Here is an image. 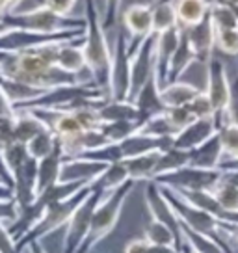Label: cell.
I'll return each mask as SVG.
<instances>
[{"label":"cell","instance_id":"cell-1","mask_svg":"<svg viewBox=\"0 0 238 253\" xmlns=\"http://www.w3.org/2000/svg\"><path fill=\"white\" fill-rule=\"evenodd\" d=\"M60 45L62 43H52L40 48L23 50V52H8L6 60L0 65V75H6L9 79H15L43 91L86 82V80H80V77L77 75H71L56 65Z\"/></svg>","mask_w":238,"mask_h":253},{"label":"cell","instance_id":"cell-2","mask_svg":"<svg viewBox=\"0 0 238 253\" xmlns=\"http://www.w3.org/2000/svg\"><path fill=\"white\" fill-rule=\"evenodd\" d=\"M84 19H86V34L82 48L86 56L87 73L97 86L110 95L112 50L103 26V15L95 0H84Z\"/></svg>","mask_w":238,"mask_h":253},{"label":"cell","instance_id":"cell-3","mask_svg":"<svg viewBox=\"0 0 238 253\" xmlns=\"http://www.w3.org/2000/svg\"><path fill=\"white\" fill-rule=\"evenodd\" d=\"M4 24L8 30H30L41 34H58V32H86V19L84 17L60 15L47 8L45 4L40 8L28 11H8L2 13Z\"/></svg>","mask_w":238,"mask_h":253},{"label":"cell","instance_id":"cell-4","mask_svg":"<svg viewBox=\"0 0 238 253\" xmlns=\"http://www.w3.org/2000/svg\"><path fill=\"white\" fill-rule=\"evenodd\" d=\"M134 184L136 182L132 179H128L125 184H121L119 188H116L114 192H110L108 196H104L101 199V203L97 205L93 218H91L89 231H87L86 238H84V242H82V246L79 248L77 253H91V250L104 237H108L112 231H114V227L118 225L119 216H121L123 205H125L128 196H130Z\"/></svg>","mask_w":238,"mask_h":253},{"label":"cell","instance_id":"cell-5","mask_svg":"<svg viewBox=\"0 0 238 253\" xmlns=\"http://www.w3.org/2000/svg\"><path fill=\"white\" fill-rule=\"evenodd\" d=\"M160 190H162V194L166 196L171 209H173L175 214L179 216V220L183 221L184 225H188V227H192L194 231H199V233H203L206 237H210L216 244L222 248L223 253H235L231 250L227 237L223 235L222 221L218 220L216 216H212V214L206 212V211H201L198 207L190 205L188 201H184V199L181 198L173 188H169V186H160Z\"/></svg>","mask_w":238,"mask_h":253},{"label":"cell","instance_id":"cell-6","mask_svg":"<svg viewBox=\"0 0 238 253\" xmlns=\"http://www.w3.org/2000/svg\"><path fill=\"white\" fill-rule=\"evenodd\" d=\"M91 186L87 184L86 188H82L80 192H77L75 196L62 201H56L45 209V212L41 216V220L34 225V229H30L23 238H19L15 244L17 250L23 253V250H26L32 242H41V238H45L47 235L54 233L56 229H60L62 225H67V221L71 220L73 212L79 209V205L84 199L89 196Z\"/></svg>","mask_w":238,"mask_h":253},{"label":"cell","instance_id":"cell-7","mask_svg":"<svg viewBox=\"0 0 238 253\" xmlns=\"http://www.w3.org/2000/svg\"><path fill=\"white\" fill-rule=\"evenodd\" d=\"M86 32L71 30L58 32V34H41L30 30H8L0 36V50L4 52H23L30 48H40L52 43H67V41L82 40Z\"/></svg>","mask_w":238,"mask_h":253},{"label":"cell","instance_id":"cell-8","mask_svg":"<svg viewBox=\"0 0 238 253\" xmlns=\"http://www.w3.org/2000/svg\"><path fill=\"white\" fill-rule=\"evenodd\" d=\"M130 40L127 30L118 34L116 45L112 50L110 67V99L114 101H128L130 97Z\"/></svg>","mask_w":238,"mask_h":253},{"label":"cell","instance_id":"cell-9","mask_svg":"<svg viewBox=\"0 0 238 253\" xmlns=\"http://www.w3.org/2000/svg\"><path fill=\"white\" fill-rule=\"evenodd\" d=\"M103 198H104L103 192L91 190V192H89V196H87V198L79 205V209L73 212L71 220L67 221L64 244H62L64 253H77L79 252V248L82 246V242H84V238H86V235H87V231H89L93 212H95L97 205L101 203V199Z\"/></svg>","mask_w":238,"mask_h":253},{"label":"cell","instance_id":"cell-10","mask_svg":"<svg viewBox=\"0 0 238 253\" xmlns=\"http://www.w3.org/2000/svg\"><path fill=\"white\" fill-rule=\"evenodd\" d=\"M222 179V169H203V168L184 166L177 171L160 175L153 181L160 186L175 190H212Z\"/></svg>","mask_w":238,"mask_h":253},{"label":"cell","instance_id":"cell-11","mask_svg":"<svg viewBox=\"0 0 238 253\" xmlns=\"http://www.w3.org/2000/svg\"><path fill=\"white\" fill-rule=\"evenodd\" d=\"M210 103L214 106V119L218 128L223 126V112L231 99V80L227 77V69L220 58H210L206 63V87Z\"/></svg>","mask_w":238,"mask_h":253},{"label":"cell","instance_id":"cell-12","mask_svg":"<svg viewBox=\"0 0 238 253\" xmlns=\"http://www.w3.org/2000/svg\"><path fill=\"white\" fill-rule=\"evenodd\" d=\"M155 48H157V34L153 32L151 36L142 40V43L132 52V60H130V97H128V101H132L134 95L155 77Z\"/></svg>","mask_w":238,"mask_h":253},{"label":"cell","instance_id":"cell-13","mask_svg":"<svg viewBox=\"0 0 238 253\" xmlns=\"http://www.w3.org/2000/svg\"><path fill=\"white\" fill-rule=\"evenodd\" d=\"M145 203L151 214V220H157L160 223L167 225L169 229L175 233V237L179 238V242L184 246V237L183 229H181V220L179 216L175 214V211L171 209L169 201L166 199V196L162 194L160 186L155 181L147 182V188H145Z\"/></svg>","mask_w":238,"mask_h":253},{"label":"cell","instance_id":"cell-14","mask_svg":"<svg viewBox=\"0 0 238 253\" xmlns=\"http://www.w3.org/2000/svg\"><path fill=\"white\" fill-rule=\"evenodd\" d=\"M184 34L188 38V43H190L198 62L208 63V60L212 58V50L216 47V26L210 11L206 13L203 21H199L198 24H194L190 28H184Z\"/></svg>","mask_w":238,"mask_h":253},{"label":"cell","instance_id":"cell-15","mask_svg":"<svg viewBox=\"0 0 238 253\" xmlns=\"http://www.w3.org/2000/svg\"><path fill=\"white\" fill-rule=\"evenodd\" d=\"M123 24H125V30L128 34V40H130V50L136 41V47L142 43V40H145L147 36L153 34V6L149 4H132L125 9L123 13Z\"/></svg>","mask_w":238,"mask_h":253},{"label":"cell","instance_id":"cell-16","mask_svg":"<svg viewBox=\"0 0 238 253\" xmlns=\"http://www.w3.org/2000/svg\"><path fill=\"white\" fill-rule=\"evenodd\" d=\"M38 198V160L28 157L21 169L13 175V201L19 211L32 205Z\"/></svg>","mask_w":238,"mask_h":253},{"label":"cell","instance_id":"cell-17","mask_svg":"<svg viewBox=\"0 0 238 253\" xmlns=\"http://www.w3.org/2000/svg\"><path fill=\"white\" fill-rule=\"evenodd\" d=\"M181 26H175L171 30H166L162 34H157V48H155V77L159 80L160 87L167 84V71H169V62L173 58L175 50L179 47L181 40Z\"/></svg>","mask_w":238,"mask_h":253},{"label":"cell","instance_id":"cell-18","mask_svg":"<svg viewBox=\"0 0 238 253\" xmlns=\"http://www.w3.org/2000/svg\"><path fill=\"white\" fill-rule=\"evenodd\" d=\"M216 132H218V125H216L214 118L196 119L194 123H190L175 136L173 147L183 151H194L201 143H205L208 138H212Z\"/></svg>","mask_w":238,"mask_h":253},{"label":"cell","instance_id":"cell-19","mask_svg":"<svg viewBox=\"0 0 238 253\" xmlns=\"http://www.w3.org/2000/svg\"><path fill=\"white\" fill-rule=\"evenodd\" d=\"M108 164L87 158H65L62 164L60 182H93L106 169Z\"/></svg>","mask_w":238,"mask_h":253},{"label":"cell","instance_id":"cell-20","mask_svg":"<svg viewBox=\"0 0 238 253\" xmlns=\"http://www.w3.org/2000/svg\"><path fill=\"white\" fill-rule=\"evenodd\" d=\"M134 103V106L140 112V118L143 119V123L147 119L155 118V116H160L167 110L164 101H162V95H160V84L157 77H153L145 86L134 95V99L130 101Z\"/></svg>","mask_w":238,"mask_h":253},{"label":"cell","instance_id":"cell-21","mask_svg":"<svg viewBox=\"0 0 238 253\" xmlns=\"http://www.w3.org/2000/svg\"><path fill=\"white\" fill-rule=\"evenodd\" d=\"M65 160V155L62 151V145L58 142L56 149L48 157L38 160V194L43 190L50 188L52 184L60 182V173H62V164Z\"/></svg>","mask_w":238,"mask_h":253},{"label":"cell","instance_id":"cell-22","mask_svg":"<svg viewBox=\"0 0 238 253\" xmlns=\"http://www.w3.org/2000/svg\"><path fill=\"white\" fill-rule=\"evenodd\" d=\"M82 43H84V38L77 41L62 43L60 48H58L56 65H58L60 69H64V71L71 73V75H77V77H80L84 71H87L86 56H84Z\"/></svg>","mask_w":238,"mask_h":253},{"label":"cell","instance_id":"cell-23","mask_svg":"<svg viewBox=\"0 0 238 253\" xmlns=\"http://www.w3.org/2000/svg\"><path fill=\"white\" fill-rule=\"evenodd\" d=\"M223 160L222 143L216 132L212 138H208L205 143H201L199 147L190 151V164L194 168H203V169H218Z\"/></svg>","mask_w":238,"mask_h":253},{"label":"cell","instance_id":"cell-24","mask_svg":"<svg viewBox=\"0 0 238 253\" xmlns=\"http://www.w3.org/2000/svg\"><path fill=\"white\" fill-rule=\"evenodd\" d=\"M0 89L4 91V95L9 99V103L13 104L15 108L24 106V104L32 103L38 97L45 93L43 89H38L34 86H28L24 82H19L15 79H9L6 75H0Z\"/></svg>","mask_w":238,"mask_h":253},{"label":"cell","instance_id":"cell-25","mask_svg":"<svg viewBox=\"0 0 238 253\" xmlns=\"http://www.w3.org/2000/svg\"><path fill=\"white\" fill-rule=\"evenodd\" d=\"M212 0H175V11H177V23L181 28H190L210 11Z\"/></svg>","mask_w":238,"mask_h":253},{"label":"cell","instance_id":"cell-26","mask_svg":"<svg viewBox=\"0 0 238 253\" xmlns=\"http://www.w3.org/2000/svg\"><path fill=\"white\" fill-rule=\"evenodd\" d=\"M198 62V58L192 50L190 43H188V38L184 34V28L181 32V40H179V47L175 50L173 58L169 62V71H167V84L171 82H177V80L183 77L184 73L192 67V63Z\"/></svg>","mask_w":238,"mask_h":253},{"label":"cell","instance_id":"cell-27","mask_svg":"<svg viewBox=\"0 0 238 253\" xmlns=\"http://www.w3.org/2000/svg\"><path fill=\"white\" fill-rule=\"evenodd\" d=\"M160 151H151V153H145L140 157L134 158H125L123 164L127 168L128 177L134 182L138 181H153L155 177V169L160 160Z\"/></svg>","mask_w":238,"mask_h":253},{"label":"cell","instance_id":"cell-28","mask_svg":"<svg viewBox=\"0 0 238 253\" xmlns=\"http://www.w3.org/2000/svg\"><path fill=\"white\" fill-rule=\"evenodd\" d=\"M130 177H128V171L123 160L121 162H114V164H108L106 169L103 173L97 177L93 182H89L91 190H97V192H103L104 196H108L110 192H114L116 188H119L121 184H125Z\"/></svg>","mask_w":238,"mask_h":253},{"label":"cell","instance_id":"cell-29","mask_svg":"<svg viewBox=\"0 0 238 253\" xmlns=\"http://www.w3.org/2000/svg\"><path fill=\"white\" fill-rule=\"evenodd\" d=\"M97 112H99V118L103 123H110V121H140V123H143L138 108L130 101H114V99H110Z\"/></svg>","mask_w":238,"mask_h":253},{"label":"cell","instance_id":"cell-30","mask_svg":"<svg viewBox=\"0 0 238 253\" xmlns=\"http://www.w3.org/2000/svg\"><path fill=\"white\" fill-rule=\"evenodd\" d=\"M45 128H47L45 123L40 118H36L30 110H15V118H13L15 142L26 145L34 136H38Z\"/></svg>","mask_w":238,"mask_h":253},{"label":"cell","instance_id":"cell-31","mask_svg":"<svg viewBox=\"0 0 238 253\" xmlns=\"http://www.w3.org/2000/svg\"><path fill=\"white\" fill-rule=\"evenodd\" d=\"M201 89L194 84L188 82H171L166 84L164 87H160V95H162V101L166 104V108H177V106H186L192 99L199 93Z\"/></svg>","mask_w":238,"mask_h":253},{"label":"cell","instance_id":"cell-32","mask_svg":"<svg viewBox=\"0 0 238 253\" xmlns=\"http://www.w3.org/2000/svg\"><path fill=\"white\" fill-rule=\"evenodd\" d=\"M153 32L162 34L166 30H171L177 23V11H175V0H153Z\"/></svg>","mask_w":238,"mask_h":253},{"label":"cell","instance_id":"cell-33","mask_svg":"<svg viewBox=\"0 0 238 253\" xmlns=\"http://www.w3.org/2000/svg\"><path fill=\"white\" fill-rule=\"evenodd\" d=\"M188 164H190V151L171 147V149L164 151V153L160 155V160H159V164H157V169H155V177H153V179H157L160 175L177 171V169L188 166Z\"/></svg>","mask_w":238,"mask_h":253},{"label":"cell","instance_id":"cell-34","mask_svg":"<svg viewBox=\"0 0 238 253\" xmlns=\"http://www.w3.org/2000/svg\"><path fill=\"white\" fill-rule=\"evenodd\" d=\"M210 192H212V196L216 198V201H218V203L222 205L223 211H225V216H223L222 221L227 220L231 214H238V186L220 179V182H218Z\"/></svg>","mask_w":238,"mask_h":253},{"label":"cell","instance_id":"cell-35","mask_svg":"<svg viewBox=\"0 0 238 253\" xmlns=\"http://www.w3.org/2000/svg\"><path fill=\"white\" fill-rule=\"evenodd\" d=\"M143 238L155 246H173V248H177L179 252H181V248H183V244L179 242V238L175 237L173 231L169 229L167 225H164V223H160V221H157V220L149 221V225L145 227V235H143Z\"/></svg>","mask_w":238,"mask_h":253},{"label":"cell","instance_id":"cell-36","mask_svg":"<svg viewBox=\"0 0 238 253\" xmlns=\"http://www.w3.org/2000/svg\"><path fill=\"white\" fill-rule=\"evenodd\" d=\"M142 125L143 123L140 121H110V123H103L101 130L110 143H121L123 140L136 134Z\"/></svg>","mask_w":238,"mask_h":253},{"label":"cell","instance_id":"cell-37","mask_svg":"<svg viewBox=\"0 0 238 253\" xmlns=\"http://www.w3.org/2000/svg\"><path fill=\"white\" fill-rule=\"evenodd\" d=\"M56 145H58L56 134L50 128H45V130H41L40 134L34 136L32 140L26 143V149H28V155L32 158L41 160V158L48 157L56 149Z\"/></svg>","mask_w":238,"mask_h":253},{"label":"cell","instance_id":"cell-38","mask_svg":"<svg viewBox=\"0 0 238 253\" xmlns=\"http://www.w3.org/2000/svg\"><path fill=\"white\" fill-rule=\"evenodd\" d=\"M181 229H183L184 242L190 246L194 252H198V253H223V250L216 244L212 238L203 235V233H199V231H194L192 227L184 225L183 221H181Z\"/></svg>","mask_w":238,"mask_h":253},{"label":"cell","instance_id":"cell-39","mask_svg":"<svg viewBox=\"0 0 238 253\" xmlns=\"http://www.w3.org/2000/svg\"><path fill=\"white\" fill-rule=\"evenodd\" d=\"M138 132L147 134V136H155V138H175V136H177V130H175L173 125L169 123L166 112L160 114V116H155V118L147 119V121L140 126Z\"/></svg>","mask_w":238,"mask_h":253},{"label":"cell","instance_id":"cell-40","mask_svg":"<svg viewBox=\"0 0 238 253\" xmlns=\"http://www.w3.org/2000/svg\"><path fill=\"white\" fill-rule=\"evenodd\" d=\"M218 138H220V143H222L223 160L238 158V126L237 125L220 126L218 128Z\"/></svg>","mask_w":238,"mask_h":253},{"label":"cell","instance_id":"cell-41","mask_svg":"<svg viewBox=\"0 0 238 253\" xmlns=\"http://www.w3.org/2000/svg\"><path fill=\"white\" fill-rule=\"evenodd\" d=\"M2 153H4V160H6V166H8L11 177L21 169V166H23L24 162L28 160V157H30V155H28V149H26V145H24V143H19V142H13L11 145L4 147Z\"/></svg>","mask_w":238,"mask_h":253},{"label":"cell","instance_id":"cell-42","mask_svg":"<svg viewBox=\"0 0 238 253\" xmlns=\"http://www.w3.org/2000/svg\"><path fill=\"white\" fill-rule=\"evenodd\" d=\"M216 47L229 56H238V26L216 28Z\"/></svg>","mask_w":238,"mask_h":253},{"label":"cell","instance_id":"cell-43","mask_svg":"<svg viewBox=\"0 0 238 253\" xmlns=\"http://www.w3.org/2000/svg\"><path fill=\"white\" fill-rule=\"evenodd\" d=\"M186 108L190 110V114L196 119H205V118H214V106L210 103L208 95L205 93V89H201L190 103L186 104Z\"/></svg>","mask_w":238,"mask_h":253},{"label":"cell","instance_id":"cell-44","mask_svg":"<svg viewBox=\"0 0 238 253\" xmlns=\"http://www.w3.org/2000/svg\"><path fill=\"white\" fill-rule=\"evenodd\" d=\"M166 116L167 119H169V123L173 125V128L177 130V134L183 130V128H186V126L190 125V123H194L196 121V118L190 114V110L186 108V106H177V108H167L166 110Z\"/></svg>","mask_w":238,"mask_h":253},{"label":"cell","instance_id":"cell-45","mask_svg":"<svg viewBox=\"0 0 238 253\" xmlns=\"http://www.w3.org/2000/svg\"><path fill=\"white\" fill-rule=\"evenodd\" d=\"M223 125L238 126V75L231 80V99L223 112Z\"/></svg>","mask_w":238,"mask_h":253},{"label":"cell","instance_id":"cell-46","mask_svg":"<svg viewBox=\"0 0 238 253\" xmlns=\"http://www.w3.org/2000/svg\"><path fill=\"white\" fill-rule=\"evenodd\" d=\"M119 8H121V0H104V15H103V26L104 30H112L119 19Z\"/></svg>","mask_w":238,"mask_h":253},{"label":"cell","instance_id":"cell-47","mask_svg":"<svg viewBox=\"0 0 238 253\" xmlns=\"http://www.w3.org/2000/svg\"><path fill=\"white\" fill-rule=\"evenodd\" d=\"M0 253H21L17 250L15 238L11 237L4 221H0Z\"/></svg>","mask_w":238,"mask_h":253},{"label":"cell","instance_id":"cell-48","mask_svg":"<svg viewBox=\"0 0 238 253\" xmlns=\"http://www.w3.org/2000/svg\"><path fill=\"white\" fill-rule=\"evenodd\" d=\"M19 216V207L13 199H0V221H13Z\"/></svg>","mask_w":238,"mask_h":253},{"label":"cell","instance_id":"cell-49","mask_svg":"<svg viewBox=\"0 0 238 253\" xmlns=\"http://www.w3.org/2000/svg\"><path fill=\"white\" fill-rule=\"evenodd\" d=\"M43 4L56 13H60V15H69L73 6L77 4V0H45Z\"/></svg>","mask_w":238,"mask_h":253},{"label":"cell","instance_id":"cell-50","mask_svg":"<svg viewBox=\"0 0 238 253\" xmlns=\"http://www.w3.org/2000/svg\"><path fill=\"white\" fill-rule=\"evenodd\" d=\"M15 118V106L9 103V99L0 89V121H8Z\"/></svg>","mask_w":238,"mask_h":253},{"label":"cell","instance_id":"cell-51","mask_svg":"<svg viewBox=\"0 0 238 253\" xmlns=\"http://www.w3.org/2000/svg\"><path fill=\"white\" fill-rule=\"evenodd\" d=\"M149 246H151V242H147L145 238H138V240L128 242L127 248H125V253H147Z\"/></svg>","mask_w":238,"mask_h":253},{"label":"cell","instance_id":"cell-52","mask_svg":"<svg viewBox=\"0 0 238 253\" xmlns=\"http://www.w3.org/2000/svg\"><path fill=\"white\" fill-rule=\"evenodd\" d=\"M0 181L4 182L6 186H9V188H13V177H11V173H9L8 166H6V160H4V153H2V149H0Z\"/></svg>","mask_w":238,"mask_h":253},{"label":"cell","instance_id":"cell-53","mask_svg":"<svg viewBox=\"0 0 238 253\" xmlns=\"http://www.w3.org/2000/svg\"><path fill=\"white\" fill-rule=\"evenodd\" d=\"M222 231L227 237V240H233L238 246V223H229V221H222Z\"/></svg>","mask_w":238,"mask_h":253},{"label":"cell","instance_id":"cell-54","mask_svg":"<svg viewBox=\"0 0 238 253\" xmlns=\"http://www.w3.org/2000/svg\"><path fill=\"white\" fill-rule=\"evenodd\" d=\"M222 179L223 181L231 182V184H235V186H238V169H227V171H222Z\"/></svg>","mask_w":238,"mask_h":253},{"label":"cell","instance_id":"cell-55","mask_svg":"<svg viewBox=\"0 0 238 253\" xmlns=\"http://www.w3.org/2000/svg\"><path fill=\"white\" fill-rule=\"evenodd\" d=\"M220 169H222V171H227V169H238V158L223 160L222 164H220Z\"/></svg>","mask_w":238,"mask_h":253},{"label":"cell","instance_id":"cell-56","mask_svg":"<svg viewBox=\"0 0 238 253\" xmlns=\"http://www.w3.org/2000/svg\"><path fill=\"white\" fill-rule=\"evenodd\" d=\"M28 250H30V253H47L45 250H43L41 242H32V244L28 246Z\"/></svg>","mask_w":238,"mask_h":253},{"label":"cell","instance_id":"cell-57","mask_svg":"<svg viewBox=\"0 0 238 253\" xmlns=\"http://www.w3.org/2000/svg\"><path fill=\"white\" fill-rule=\"evenodd\" d=\"M19 2H21V0H6V9H8V11H15L17 6H19ZM8 11H6V13H8Z\"/></svg>","mask_w":238,"mask_h":253},{"label":"cell","instance_id":"cell-58","mask_svg":"<svg viewBox=\"0 0 238 253\" xmlns=\"http://www.w3.org/2000/svg\"><path fill=\"white\" fill-rule=\"evenodd\" d=\"M181 253H198V252H194V250H192L190 246H188L186 242H184V246L181 248Z\"/></svg>","mask_w":238,"mask_h":253},{"label":"cell","instance_id":"cell-59","mask_svg":"<svg viewBox=\"0 0 238 253\" xmlns=\"http://www.w3.org/2000/svg\"><path fill=\"white\" fill-rule=\"evenodd\" d=\"M4 32H8V28H6V24H4V19H2V15H0V36H2Z\"/></svg>","mask_w":238,"mask_h":253},{"label":"cell","instance_id":"cell-60","mask_svg":"<svg viewBox=\"0 0 238 253\" xmlns=\"http://www.w3.org/2000/svg\"><path fill=\"white\" fill-rule=\"evenodd\" d=\"M225 221H229V223H238V214H231Z\"/></svg>","mask_w":238,"mask_h":253},{"label":"cell","instance_id":"cell-61","mask_svg":"<svg viewBox=\"0 0 238 253\" xmlns=\"http://www.w3.org/2000/svg\"><path fill=\"white\" fill-rule=\"evenodd\" d=\"M6 56H8V52H4V50H0V65H2V62L6 60Z\"/></svg>","mask_w":238,"mask_h":253},{"label":"cell","instance_id":"cell-62","mask_svg":"<svg viewBox=\"0 0 238 253\" xmlns=\"http://www.w3.org/2000/svg\"><path fill=\"white\" fill-rule=\"evenodd\" d=\"M222 2H225V4H235V6H238V0H222Z\"/></svg>","mask_w":238,"mask_h":253},{"label":"cell","instance_id":"cell-63","mask_svg":"<svg viewBox=\"0 0 238 253\" xmlns=\"http://www.w3.org/2000/svg\"><path fill=\"white\" fill-rule=\"evenodd\" d=\"M0 182H2V181H0ZM2 184H4V182H2Z\"/></svg>","mask_w":238,"mask_h":253},{"label":"cell","instance_id":"cell-64","mask_svg":"<svg viewBox=\"0 0 238 253\" xmlns=\"http://www.w3.org/2000/svg\"><path fill=\"white\" fill-rule=\"evenodd\" d=\"M237 58H238V56H237Z\"/></svg>","mask_w":238,"mask_h":253}]
</instances>
